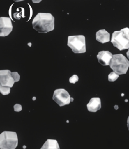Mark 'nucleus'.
Here are the masks:
<instances>
[{
	"label": "nucleus",
	"instance_id": "nucleus-1",
	"mask_svg": "<svg viewBox=\"0 0 129 149\" xmlns=\"http://www.w3.org/2000/svg\"><path fill=\"white\" fill-rule=\"evenodd\" d=\"M34 30L39 33H47L54 29V18L50 13H38L32 22Z\"/></svg>",
	"mask_w": 129,
	"mask_h": 149
},
{
	"label": "nucleus",
	"instance_id": "nucleus-2",
	"mask_svg": "<svg viewBox=\"0 0 129 149\" xmlns=\"http://www.w3.org/2000/svg\"><path fill=\"white\" fill-rule=\"evenodd\" d=\"M111 42L121 51L129 49V28L126 27L119 31L114 32Z\"/></svg>",
	"mask_w": 129,
	"mask_h": 149
},
{
	"label": "nucleus",
	"instance_id": "nucleus-3",
	"mask_svg": "<svg viewBox=\"0 0 129 149\" xmlns=\"http://www.w3.org/2000/svg\"><path fill=\"white\" fill-rule=\"evenodd\" d=\"M109 66L117 74H126L129 69V61L123 54H114Z\"/></svg>",
	"mask_w": 129,
	"mask_h": 149
},
{
	"label": "nucleus",
	"instance_id": "nucleus-4",
	"mask_svg": "<svg viewBox=\"0 0 129 149\" xmlns=\"http://www.w3.org/2000/svg\"><path fill=\"white\" fill-rule=\"evenodd\" d=\"M18 143V139L16 132L4 131L0 134V149H15Z\"/></svg>",
	"mask_w": 129,
	"mask_h": 149
},
{
	"label": "nucleus",
	"instance_id": "nucleus-5",
	"mask_svg": "<svg viewBox=\"0 0 129 149\" xmlns=\"http://www.w3.org/2000/svg\"><path fill=\"white\" fill-rule=\"evenodd\" d=\"M67 45L75 54H82L86 52L85 37L83 35L69 36Z\"/></svg>",
	"mask_w": 129,
	"mask_h": 149
},
{
	"label": "nucleus",
	"instance_id": "nucleus-6",
	"mask_svg": "<svg viewBox=\"0 0 129 149\" xmlns=\"http://www.w3.org/2000/svg\"><path fill=\"white\" fill-rule=\"evenodd\" d=\"M52 99L60 106L69 105L71 102L69 93L64 89H58L54 91Z\"/></svg>",
	"mask_w": 129,
	"mask_h": 149
},
{
	"label": "nucleus",
	"instance_id": "nucleus-7",
	"mask_svg": "<svg viewBox=\"0 0 129 149\" xmlns=\"http://www.w3.org/2000/svg\"><path fill=\"white\" fill-rule=\"evenodd\" d=\"M13 30L11 19L8 17L0 18V36L4 37L9 36Z\"/></svg>",
	"mask_w": 129,
	"mask_h": 149
},
{
	"label": "nucleus",
	"instance_id": "nucleus-8",
	"mask_svg": "<svg viewBox=\"0 0 129 149\" xmlns=\"http://www.w3.org/2000/svg\"><path fill=\"white\" fill-rule=\"evenodd\" d=\"M15 81L12 76V73L9 70L0 71V85L11 88Z\"/></svg>",
	"mask_w": 129,
	"mask_h": 149
},
{
	"label": "nucleus",
	"instance_id": "nucleus-9",
	"mask_svg": "<svg viewBox=\"0 0 129 149\" xmlns=\"http://www.w3.org/2000/svg\"><path fill=\"white\" fill-rule=\"evenodd\" d=\"M113 58V54L107 50H103L98 52L97 58L101 65L107 66L110 65V62Z\"/></svg>",
	"mask_w": 129,
	"mask_h": 149
},
{
	"label": "nucleus",
	"instance_id": "nucleus-10",
	"mask_svg": "<svg viewBox=\"0 0 129 149\" xmlns=\"http://www.w3.org/2000/svg\"><path fill=\"white\" fill-rule=\"evenodd\" d=\"M88 111L96 112L101 109V99L99 98H92L87 105Z\"/></svg>",
	"mask_w": 129,
	"mask_h": 149
},
{
	"label": "nucleus",
	"instance_id": "nucleus-11",
	"mask_svg": "<svg viewBox=\"0 0 129 149\" xmlns=\"http://www.w3.org/2000/svg\"><path fill=\"white\" fill-rule=\"evenodd\" d=\"M96 40L101 43L110 41V34L105 29L99 30L96 33Z\"/></svg>",
	"mask_w": 129,
	"mask_h": 149
},
{
	"label": "nucleus",
	"instance_id": "nucleus-12",
	"mask_svg": "<svg viewBox=\"0 0 129 149\" xmlns=\"http://www.w3.org/2000/svg\"><path fill=\"white\" fill-rule=\"evenodd\" d=\"M40 149H60L58 141L56 140L48 139Z\"/></svg>",
	"mask_w": 129,
	"mask_h": 149
},
{
	"label": "nucleus",
	"instance_id": "nucleus-13",
	"mask_svg": "<svg viewBox=\"0 0 129 149\" xmlns=\"http://www.w3.org/2000/svg\"><path fill=\"white\" fill-rule=\"evenodd\" d=\"M119 77V74H117L114 72H112L109 74L108 79L109 82H114L118 79Z\"/></svg>",
	"mask_w": 129,
	"mask_h": 149
},
{
	"label": "nucleus",
	"instance_id": "nucleus-14",
	"mask_svg": "<svg viewBox=\"0 0 129 149\" xmlns=\"http://www.w3.org/2000/svg\"><path fill=\"white\" fill-rule=\"evenodd\" d=\"M0 92L2 95H8L10 93V88L0 85Z\"/></svg>",
	"mask_w": 129,
	"mask_h": 149
},
{
	"label": "nucleus",
	"instance_id": "nucleus-15",
	"mask_svg": "<svg viewBox=\"0 0 129 149\" xmlns=\"http://www.w3.org/2000/svg\"><path fill=\"white\" fill-rule=\"evenodd\" d=\"M79 80V77L77 74H74L69 79V82L70 83L75 84V83L78 82Z\"/></svg>",
	"mask_w": 129,
	"mask_h": 149
},
{
	"label": "nucleus",
	"instance_id": "nucleus-16",
	"mask_svg": "<svg viewBox=\"0 0 129 149\" xmlns=\"http://www.w3.org/2000/svg\"><path fill=\"white\" fill-rule=\"evenodd\" d=\"M12 76L13 77L14 80L15 81V82H19L20 80V75L17 72H12Z\"/></svg>",
	"mask_w": 129,
	"mask_h": 149
},
{
	"label": "nucleus",
	"instance_id": "nucleus-17",
	"mask_svg": "<svg viewBox=\"0 0 129 149\" xmlns=\"http://www.w3.org/2000/svg\"><path fill=\"white\" fill-rule=\"evenodd\" d=\"M14 109L15 112H20L22 110V107L20 104H16L14 106Z\"/></svg>",
	"mask_w": 129,
	"mask_h": 149
},
{
	"label": "nucleus",
	"instance_id": "nucleus-18",
	"mask_svg": "<svg viewBox=\"0 0 129 149\" xmlns=\"http://www.w3.org/2000/svg\"><path fill=\"white\" fill-rule=\"evenodd\" d=\"M28 5L29 6V7H30V18H29V20H30V19H31V17H32V13H33V12H32V8L31 7V6H30V5H29V4H28Z\"/></svg>",
	"mask_w": 129,
	"mask_h": 149
},
{
	"label": "nucleus",
	"instance_id": "nucleus-19",
	"mask_svg": "<svg viewBox=\"0 0 129 149\" xmlns=\"http://www.w3.org/2000/svg\"><path fill=\"white\" fill-rule=\"evenodd\" d=\"M127 127L128 128V130H129V116L127 119Z\"/></svg>",
	"mask_w": 129,
	"mask_h": 149
},
{
	"label": "nucleus",
	"instance_id": "nucleus-20",
	"mask_svg": "<svg viewBox=\"0 0 129 149\" xmlns=\"http://www.w3.org/2000/svg\"><path fill=\"white\" fill-rule=\"evenodd\" d=\"M127 56L128 58H129V49L128 50L127 52Z\"/></svg>",
	"mask_w": 129,
	"mask_h": 149
},
{
	"label": "nucleus",
	"instance_id": "nucleus-21",
	"mask_svg": "<svg viewBox=\"0 0 129 149\" xmlns=\"http://www.w3.org/2000/svg\"><path fill=\"white\" fill-rule=\"evenodd\" d=\"M23 149H26V146H23Z\"/></svg>",
	"mask_w": 129,
	"mask_h": 149
},
{
	"label": "nucleus",
	"instance_id": "nucleus-22",
	"mask_svg": "<svg viewBox=\"0 0 129 149\" xmlns=\"http://www.w3.org/2000/svg\"><path fill=\"white\" fill-rule=\"evenodd\" d=\"M35 99H36V97H34L33 100H35Z\"/></svg>",
	"mask_w": 129,
	"mask_h": 149
}]
</instances>
